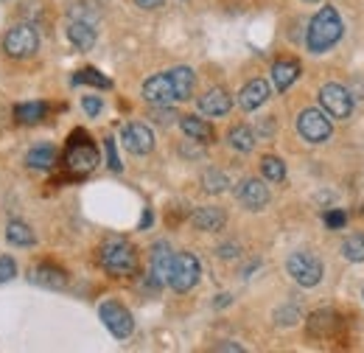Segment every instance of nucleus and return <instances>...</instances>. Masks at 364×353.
I'll return each instance as SVG.
<instances>
[{"instance_id": "f257e3e1", "label": "nucleus", "mask_w": 364, "mask_h": 353, "mask_svg": "<svg viewBox=\"0 0 364 353\" xmlns=\"http://www.w3.org/2000/svg\"><path fill=\"white\" fill-rule=\"evenodd\" d=\"M342 17L333 6H325L314 14V20L309 23V34H306V45L311 53H325L328 48L342 40Z\"/></svg>"}, {"instance_id": "f03ea898", "label": "nucleus", "mask_w": 364, "mask_h": 353, "mask_svg": "<svg viewBox=\"0 0 364 353\" xmlns=\"http://www.w3.org/2000/svg\"><path fill=\"white\" fill-rule=\"evenodd\" d=\"M101 266L109 272V275H132L137 266V253L135 247L124 238H109L101 244Z\"/></svg>"}, {"instance_id": "7ed1b4c3", "label": "nucleus", "mask_w": 364, "mask_h": 353, "mask_svg": "<svg viewBox=\"0 0 364 353\" xmlns=\"http://www.w3.org/2000/svg\"><path fill=\"white\" fill-rule=\"evenodd\" d=\"M65 166L73 172V174H87L98 166V149L87 140L85 132H76L73 140L68 143V152H65Z\"/></svg>"}, {"instance_id": "20e7f679", "label": "nucleus", "mask_w": 364, "mask_h": 353, "mask_svg": "<svg viewBox=\"0 0 364 353\" xmlns=\"http://www.w3.org/2000/svg\"><path fill=\"white\" fill-rule=\"evenodd\" d=\"M286 269L291 275L294 283H300L303 289H311L322 280V261H319L314 253L309 250H300V253H291L289 261H286Z\"/></svg>"}, {"instance_id": "39448f33", "label": "nucleus", "mask_w": 364, "mask_h": 353, "mask_svg": "<svg viewBox=\"0 0 364 353\" xmlns=\"http://www.w3.org/2000/svg\"><path fill=\"white\" fill-rule=\"evenodd\" d=\"M199 275H202V266L196 261V255H191V253H174L171 272H168V286L174 292H191L199 283Z\"/></svg>"}, {"instance_id": "423d86ee", "label": "nucleus", "mask_w": 364, "mask_h": 353, "mask_svg": "<svg viewBox=\"0 0 364 353\" xmlns=\"http://www.w3.org/2000/svg\"><path fill=\"white\" fill-rule=\"evenodd\" d=\"M98 317H101V322L107 325V331H109L115 339H127V337H132V331H135L132 311L127 309V306H121L118 300L101 303V306H98Z\"/></svg>"}, {"instance_id": "0eeeda50", "label": "nucleus", "mask_w": 364, "mask_h": 353, "mask_svg": "<svg viewBox=\"0 0 364 353\" xmlns=\"http://www.w3.org/2000/svg\"><path fill=\"white\" fill-rule=\"evenodd\" d=\"M40 48V34L34 26H14L6 37H3V51L11 59H28L34 56Z\"/></svg>"}, {"instance_id": "6e6552de", "label": "nucleus", "mask_w": 364, "mask_h": 353, "mask_svg": "<svg viewBox=\"0 0 364 353\" xmlns=\"http://www.w3.org/2000/svg\"><path fill=\"white\" fill-rule=\"evenodd\" d=\"M319 104H322V110L331 118H350V112H353V95L342 88V85H336V82L322 85V90H319Z\"/></svg>"}, {"instance_id": "1a4fd4ad", "label": "nucleus", "mask_w": 364, "mask_h": 353, "mask_svg": "<svg viewBox=\"0 0 364 353\" xmlns=\"http://www.w3.org/2000/svg\"><path fill=\"white\" fill-rule=\"evenodd\" d=\"M297 132L303 135V140L309 143H325L333 127H331V118L319 110H303L300 118H297Z\"/></svg>"}, {"instance_id": "9d476101", "label": "nucleus", "mask_w": 364, "mask_h": 353, "mask_svg": "<svg viewBox=\"0 0 364 353\" xmlns=\"http://www.w3.org/2000/svg\"><path fill=\"white\" fill-rule=\"evenodd\" d=\"M235 196H238V202H241L247 211H261V208H267V202H269V188H267L261 179L247 176V179L238 182Z\"/></svg>"}, {"instance_id": "9b49d317", "label": "nucleus", "mask_w": 364, "mask_h": 353, "mask_svg": "<svg viewBox=\"0 0 364 353\" xmlns=\"http://www.w3.org/2000/svg\"><path fill=\"white\" fill-rule=\"evenodd\" d=\"M143 98L154 107H171L177 101V93H174V85L168 79V73H157L151 79H146L143 85Z\"/></svg>"}, {"instance_id": "f8f14e48", "label": "nucleus", "mask_w": 364, "mask_h": 353, "mask_svg": "<svg viewBox=\"0 0 364 353\" xmlns=\"http://www.w3.org/2000/svg\"><path fill=\"white\" fill-rule=\"evenodd\" d=\"M171 261H174V253L166 241H157L151 247V272H149V280L154 289L166 286L168 283V272H171Z\"/></svg>"}, {"instance_id": "ddd939ff", "label": "nucleus", "mask_w": 364, "mask_h": 353, "mask_svg": "<svg viewBox=\"0 0 364 353\" xmlns=\"http://www.w3.org/2000/svg\"><path fill=\"white\" fill-rule=\"evenodd\" d=\"M121 140L132 154H149L154 149V132L146 124H127L121 132Z\"/></svg>"}, {"instance_id": "4468645a", "label": "nucleus", "mask_w": 364, "mask_h": 353, "mask_svg": "<svg viewBox=\"0 0 364 353\" xmlns=\"http://www.w3.org/2000/svg\"><path fill=\"white\" fill-rule=\"evenodd\" d=\"M269 85L264 82V79H252V82H247L241 93H238V107L241 110H247V112H252V110H258L261 104H267V98H269Z\"/></svg>"}, {"instance_id": "2eb2a0df", "label": "nucleus", "mask_w": 364, "mask_h": 353, "mask_svg": "<svg viewBox=\"0 0 364 353\" xmlns=\"http://www.w3.org/2000/svg\"><path fill=\"white\" fill-rule=\"evenodd\" d=\"M31 283L43 286V289H65L68 286V275L53 264H40L31 269Z\"/></svg>"}, {"instance_id": "dca6fc26", "label": "nucleus", "mask_w": 364, "mask_h": 353, "mask_svg": "<svg viewBox=\"0 0 364 353\" xmlns=\"http://www.w3.org/2000/svg\"><path fill=\"white\" fill-rule=\"evenodd\" d=\"M230 107H232V98L228 95L225 88L208 90V93L199 98V110H202L205 115H228Z\"/></svg>"}, {"instance_id": "f3484780", "label": "nucleus", "mask_w": 364, "mask_h": 353, "mask_svg": "<svg viewBox=\"0 0 364 353\" xmlns=\"http://www.w3.org/2000/svg\"><path fill=\"white\" fill-rule=\"evenodd\" d=\"M297 79H300V62L297 59H280L272 65V82L280 93H286Z\"/></svg>"}, {"instance_id": "a211bd4d", "label": "nucleus", "mask_w": 364, "mask_h": 353, "mask_svg": "<svg viewBox=\"0 0 364 353\" xmlns=\"http://www.w3.org/2000/svg\"><path fill=\"white\" fill-rule=\"evenodd\" d=\"M68 40L76 45L79 51H90L95 45V23L87 20H76L70 17V26H68Z\"/></svg>"}, {"instance_id": "6ab92c4d", "label": "nucleus", "mask_w": 364, "mask_h": 353, "mask_svg": "<svg viewBox=\"0 0 364 353\" xmlns=\"http://www.w3.org/2000/svg\"><path fill=\"white\" fill-rule=\"evenodd\" d=\"M180 127L182 132L196 143H213V137H216L213 127L205 118H196V115H180Z\"/></svg>"}, {"instance_id": "aec40b11", "label": "nucleus", "mask_w": 364, "mask_h": 353, "mask_svg": "<svg viewBox=\"0 0 364 353\" xmlns=\"http://www.w3.org/2000/svg\"><path fill=\"white\" fill-rule=\"evenodd\" d=\"M225 221H228V216H225L222 208H199V211L193 214V227H196V230H205V233L222 230Z\"/></svg>"}, {"instance_id": "412c9836", "label": "nucleus", "mask_w": 364, "mask_h": 353, "mask_svg": "<svg viewBox=\"0 0 364 353\" xmlns=\"http://www.w3.org/2000/svg\"><path fill=\"white\" fill-rule=\"evenodd\" d=\"M168 79H171V85H174V93H177V101H185V98H191V93H193V85H196V76H193V70L191 68H174V70H168Z\"/></svg>"}, {"instance_id": "4be33fe9", "label": "nucleus", "mask_w": 364, "mask_h": 353, "mask_svg": "<svg viewBox=\"0 0 364 353\" xmlns=\"http://www.w3.org/2000/svg\"><path fill=\"white\" fill-rule=\"evenodd\" d=\"M26 163H28L31 169L48 172V169H53V163H56V152H53V146H48V143H40V146H34V149L28 152Z\"/></svg>"}, {"instance_id": "5701e85b", "label": "nucleus", "mask_w": 364, "mask_h": 353, "mask_svg": "<svg viewBox=\"0 0 364 353\" xmlns=\"http://www.w3.org/2000/svg\"><path fill=\"white\" fill-rule=\"evenodd\" d=\"M6 241L9 244H17V247H31L34 244V230L26 224V221H9L6 227Z\"/></svg>"}, {"instance_id": "b1692460", "label": "nucleus", "mask_w": 364, "mask_h": 353, "mask_svg": "<svg viewBox=\"0 0 364 353\" xmlns=\"http://www.w3.org/2000/svg\"><path fill=\"white\" fill-rule=\"evenodd\" d=\"M228 140L235 152H244V154L255 149V132H252L250 127H232L228 135Z\"/></svg>"}, {"instance_id": "393cba45", "label": "nucleus", "mask_w": 364, "mask_h": 353, "mask_svg": "<svg viewBox=\"0 0 364 353\" xmlns=\"http://www.w3.org/2000/svg\"><path fill=\"white\" fill-rule=\"evenodd\" d=\"M336 325V314L333 311H317V314H311V320H309V334H314V337H328L331 334V328Z\"/></svg>"}, {"instance_id": "a878e982", "label": "nucleus", "mask_w": 364, "mask_h": 353, "mask_svg": "<svg viewBox=\"0 0 364 353\" xmlns=\"http://www.w3.org/2000/svg\"><path fill=\"white\" fill-rule=\"evenodd\" d=\"M48 107L43 101H31V104H20L17 107V118H20V124H40L43 118H46Z\"/></svg>"}, {"instance_id": "bb28decb", "label": "nucleus", "mask_w": 364, "mask_h": 353, "mask_svg": "<svg viewBox=\"0 0 364 353\" xmlns=\"http://www.w3.org/2000/svg\"><path fill=\"white\" fill-rule=\"evenodd\" d=\"M261 172H264V176H267L269 182H283V179H286V166H283V160L274 157V154H267V157L261 160Z\"/></svg>"}, {"instance_id": "cd10ccee", "label": "nucleus", "mask_w": 364, "mask_h": 353, "mask_svg": "<svg viewBox=\"0 0 364 353\" xmlns=\"http://www.w3.org/2000/svg\"><path fill=\"white\" fill-rule=\"evenodd\" d=\"M342 255L353 264H364V236H348L342 244Z\"/></svg>"}, {"instance_id": "c85d7f7f", "label": "nucleus", "mask_w": 364, "mask_h": 353, "mask_svg": "<svg viewBox=\"0 0 364 353\" xmlns=\"http://www.w3.org/2000/svg\"><path fill=\"white\" fill-rule=\"evenodd\" d=\"M202 185H205V191L208 194H222V191H228V176L222 174L219 169H208L205 176H202Z\"/></svg>"}, {"instance_id": "c756f323", "label": "nucleus", "mask_w": 364, "mask_h": 353, "mask_svg": "<svg viewBox=\"0 0 364 353\" xmlns=\"http://www.w3.org/2000/svg\"><path fill=\"white\" fill-rule=\"evenodd\" d=\"M73 82H76V85H92V88H112V82H109L107 76H101L98 70H92V68L79 70V73L73 76Z\"/></svg>"}, {"instance_id": "7c9ffc66", "label": "nucleus", "mask_w": 364, "mask_h": 353, "mask_svg": "<svg viewBox=\"0 0 364 353\" xmlns=\"http://www.w3.org/2000/svg\"><path fill=\"white\" fill-rule=\"evenodd\" d=\"M151 118L157 121V124H163V127H168V124H174V118H180L174 110H168V107H154V112H151Z\"/></svg>"}, {"instance_id": "2f4dec72", "label": "nucleus", "mask_w": 364, "mask_h": 353, "mask_svg": "<svg viewBox=\"0 0 364 353\" xmlns=\"http://www.w3.org/2000/svg\"><path fill=\"white\" fill-rule=\"evenodd\" d=\"M14 275H17V264H14L9 255H0V283L11 280Z\"/></svg>"}, {"instance_id": "473e14b6", "label": "nucleus", "mask_w": 364, "mask_h": 353, "mask_svg": "<svg viewBox=\"0 0 364 353\" xmlns=\"http://www.w3.org/2000/svg\"><path fill=\"white\" fill-rule=\"evenodd\" d=\"M104 149H107L109 169H112V172H121V160H118V152H115V140H112V137H107V140H104Z\"/></svg>"}, {"instance_id": "72a5a7b5", "label": "nucleus", "mask_w": 364, "mask_h": 353, "mask_svg": "<svg viewBox=\"0 0 364 353\" xmlns=\"http://www.w3.org/2000/svg\"><path fill=\"white\" fill-rule=\"evenodd\" d=\"M345 221H348V216H345L342 211H328V214H325V224H328L331 230H339V227H345Z\"/></svg>"}, {"instance_id": "f704fd0d", "label": "nucleus", "mask_w": 364, "mask_h": 353, "mask_svg": "<svg viewBox=\"0 0 364 353\" xmlns=\"http://www.w3.org/2000/svg\"><path fill=\"white\" fill-rule=\"evenodd\" d=\"M82 107H85V112H87L90 118H95V115L101 112V98H98V95H85Z\"/></svg>"}, {"instance_id": "c9c22d12", "label": "nucleus", "mask_w": 364, "mask_h": 353, "mask_svg": "<svg viewBox=\"0 0 364 353\" xmlns=\"http://www.w3.org/2000/svg\"><path fill=\"white\" fill-rule=\"evenodd\" d=\"M219 255H222V258H232V255H238V247L225 244V247H219Z\"/></svg>"}, {"instance_id": "e433bc0d", "label": "nucleus", "mask_w": 364, "mask_h": 353, "mask_svg": "<svg viewBox=\"0 0 364 353\" xmlns=\"http://www.w3.org/2000/svg\"><path fill=\"white\" fill-rule=\"evenodd\" d=\"M137 6H143V9H157V6H163V0H137Z\"/></svg>"}, {"instance_id": "4c0bfd02", "label": "nucleus", "mask_w": 364, "mask_h": 353, "mask_svg": "<svg viewBox=\"0 0 364 353\" xmlns=\"http://www.w3.org/2000/svg\"><path fill=\"white\" fill-rule=\"evenodd\" d=\"M219 351H241V345H219Z\"/></svg>"}, {"instance_id": "58836bf2", "label": "nucleus", "mask_w": 364, "mask_h": 353, "mask_svg": "<svg viewBox=\"0 0 364 353\" xmlns=\"http://www.w3.org/2000/svg\"><path fill=\"white\" fill-rule=\"evenodd\" d=\"M149 224H151V214H146V216H143V221H140V227H149Z\"/></svg>"}, {"instance_id": "ea45409f", "label": "nucleus", "mask_w": 364, "mask_h": 353, "mask_svg": "<svg viewBox=\"0 0 364 353\" xmlns=\"http://www.w3.org/2000/svg\"><path fill=\"white\" fill-rule=\"evenodd\" d=\"M306 3H317V0H306Z\"/></svg>"}]
</instances>
